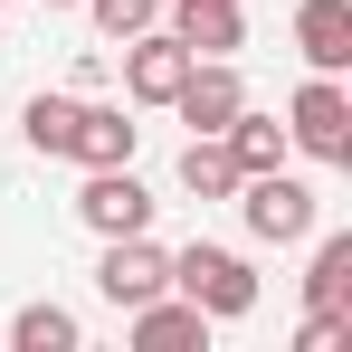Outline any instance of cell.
Instances as JSON below:
<instances>
[{"label":"cell","instance_id":"cell-15","mask_svg":"<svg viewBox=\"0 0 352 352\" xmlns=\"http://www.w3.org/2000/svg\"><path fill=\"white\" fill-rule=\"evenodd\" d=\"M19 133L38 162H67V133H76V96H29L19 105Z\"/></svg>","mask_w":352,"mask_h":352},{"label":"cell","instance_id":"cell-10","mask_svg":"<svg viewBox=\"0 0 352 352\" xmlns=\"http://www.w3.org/2000/svg\"><path fill=\"white\" fill-rule=\"evenodd\" d=\"M133 143H143V124L124 115V105H86V96H76V133H67V162L105 172V162H133Z\"/></svg>","mask_w":352,"mask_h":352},{"label":"cell","instance_id":"cell-4","mask_svg":"<svg viewBox=\"0 0 352 352\" xmlns=\"http://www.w3.org/2000/svg\"><path fill=\"white\" fill-rule=\"evenodd\" d=\"M162 286H172V248H153V229H133V238H105V257H96V295H105L115 314L153 305Z\"/></svg>","mask_w":352,"mask_h":352},{"label":"cell","instance_id":"cell-18","mask_svg":"<svg viewBox=\"0 0 352 352\" xmlns=\"http://www.w3.org/2000/svg\"><path fill=\"white\" fill-rule=\"evenodd\" d=\"M352 343V314H305V333H295V352H343Z\"/></svg>","mask_w":352,"mask_h":352},{"label":"cell","instance_id":"cell-12","mask_svg":"<svg viewBox=\"0 0 352 352\" xmlns=\"http://www.w3.org/2000/svg\"><path fill=\"white\" fill-rule=\"evenodd\" d=\"M219 143H229L238 181H248V172H276V162L295 153V143H286V124H276V115H257V105H238V115L219 124Z\"/></svg>","mask_w":352,"mask_h":352},{"label":"cell","instance_id":"cell-2","mask_svg":"<svg viewBox=\"0 0 352 352\" xmlns=\"http://www.w3.org/2000/svg\"><path fill=\"white\" fill-rule=\"evenodd\" d=\"M172 295H190L210 324H238V314H257V267L238 257V248H210V238H190L172 257Z\"/></svg>","mask_w":352,"mask_h":352},{"label":"cell","instance_id":"cell-11","mask_svg":"<svg viewBox=\"0 0 352 352\" xmlns=\"http://www.w3.org/2000/svg\"><path fill=\"white\" fill-rule=\"evenodd\" d=\"M295 48L314 76H343L352 67V0H305L295 10Z\"/></svg>","mask_w":352,"mask_h":352},{"label":"cell","instance_id":"cell-3","mask_svg":"<svg viewBox=\"0 0 352 352\" xmlns=\"http://www.w3.org/2000/svg\"><path fill=\"white\" fill-rule=\"evenodd\" d=\"M286 143L305 162H324V172L352 162V96H343V76H305L286 96Z\"/></svg>","mask_w":352,"mask_h":352},{"label":"cell","instance_id":"cell-8","mask_svg":"<svg viewBox=\"0 0 352 352\" xmlns=\"http://www.w3.org/2000/svg\"><path fill=\"white\" fill-rule=\"evenodd\" d=\"M124 324H133V352H210V314L190 295H172V286L153 295V305H133Z\"/></svg>","mask_w":352,"mask_h":352},{"label":"cell","instance_id":"cell-14","mask_svg":"<svg viewBox=\"0 0 352 352\" xmlns=\"http://www.w3.org/2000/svg\"><path fill=\"white\" fill-rule=\"evenodd\" d=\"M181 190H190V200H229L238 190V162H229L219 133H190V143H181Z\"/></svg>","mask_w":352,"mask_h":352},{"label":"cell","instance_id":"cell-13","mask_svg":"<svg viewBox=\"0 0 352 352\" xmlns=\"http://www.w3.org/2000/svg\"><path fill=\"white\" fill-rule=\"evenodd\" d=\"M305 305H314V314H352V229L314 238V267H305Z\"/></svg>","mask_w":352,"mask_h":352},{"label":"cell","instance_id":"cell-1","mask_svg":"<svg viewBox=\"0 0 352 352\" xmlns=\"http://www.w3.org/2000/svg\"><path fill=\"white\" fill-rule=\"evenodd\" d=\"M229 200H238V219H248V238H257V248H305V238H314V219H324L314 181H295L286 162H276V172H248Z\"/></svg>","mask_w":352,"mask_h":352},{"label":"cell","instance_id":"cell-16","mask_svg":"<svg viewBox=\"0 0 352 352\" xmlns=\"http://www.w3.org/2000/svg\"><path fill=\"white\" fill-rule=\"evenodd\" d=\"M10 352H76V314L67 305H19L10 314Z\"/></svg>","mask_w":352,"mask_h":352},{"label":"cell","instance_id":"cell-6","mask_svg":"<svg viewBox=\"0 0 352 352\" xmlns=\"http://www.w3.org/2000/svg\"><path fill=\"white\" fill-rule=\"evenodd\" d=\"M76 219L96 238H133V229H153V190L133 181V162H105V172H86V190H76Z\"/></svg>","mask_w":352,"mask_h":352},{"label":"cell","instance_id":"cell-17","mask_svg":"<svg viewBox=\"0 0 352 352\" xmlns=\"http://www.w3.org/2000/svg\"><path fill=\"white\" fill-rule=\"evenodd\" d=\"M76 10H86V19H96L115 48L133 38V29H153V19H162V0H76Z\"/></svg>","mask_w":352,"mask_h":352},{"label":"cell","instance_id":"cell-9","mask_svg":"<svg viewBox=\"0 0 352 352\" xmlns=\"http://www.w3.org/2000/svg\"><path fill=\"white\" fill-rule=\"evenodd\" d=\"M172 38L190 58H238L248 48V10L238 0H172Z\"/></svg>","mask_w":352,"mask_h":352},{"label":"cell","instance_id":"cell-19","mask_svg":"<svg viewBox=\"0 0 352 352\" xmlns=\"http://www.w3.org/2000/svg\"><path fill=\"white\" fill-rule=\"evenodd\" d=\"M48 10H76V0H48Z\"/></svg>","mask_w":352,"mask_h":352},{"label":"cell","instance_id":"cell-5","mask_svg":"<svg viewBox=\"0 0 352 352\" xmlns=\"http://www.w3.org/2000/svg\"><path fill=\"white\" fill-rule=\"evenodd\" d=\"M181 76H190V48H181L162 19L124 38V105H172V96H181Z\"/></svg>","mask_w":352,"mask_h":352},{"label":"cell","instance_id":"cell-7","mask_svg":"<svg viewBox=\"0 0 352 352\" xmlns=\"http://www.w3.org/2000/svg\"><path fill=\"white\" fill-rule=\"evenodd\" d=\"M238 105H248V76H238L229 58H190V76H181V96H172V115L190 124V133H219Z\"/></svg>","mask_w":352,"mask_h":352}]
</instances>
